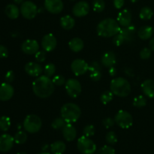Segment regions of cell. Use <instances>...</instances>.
Returning <instances> with one entry per match:
<instances>
[{
  "instance_id": "1",
  "label": "cell",
  "mask_w": 154,
  "mask_h": 154,
  "mask_svg": "<svg viewBox=\"0 0 154 154\" xmlns=\"http://www.w3.org/2000/svg\"><path fill=\"white\" fill-rule=\"evenodd\" d=\"M32 90L36 96L41 99H46L54 93V84L49 77L40 75L33 81Z\"/></svg>"
},
{
  "instance_id": "2",
  "label": "cell",
  "mask_w": 154,
  "mask_h": 154,
  "mask_svg": "<svg viewBox=\"0 0 154 154\" xmlns=\"http://www.w3.org/2000/svg\"><path fill=\"white\" fill-rule=\"evenodd\" d=\"M117 20L112 18H106L101 21L96 27L98 35L103 38L114 37L120 30Z\"/></svg>"
},
{
  "instance_id": "3",
  "label": "cell",
  "mask_w": 154,
  "mask_h": 154,
  "mask_svg": "<svg viewBox=\"0 0 154 154\" xmlns=\"http://www.w3.org/2000/svg\"><path fill=\"white\" fill-rule=\"evenodd\" d=\"M111 91L115 96L119 97H126L132 91L131 85L129 81L124 78H115L111 81L110 84Z\"/></svg>"
},
{
  "instance_id": "4",
  "label": "cell",
  "mask_w": 154,
  "mask_h": 154,
  "mask_svg": "<svg viewBox=\"0 0 154 154\" xmlns=\"http://www.w3.org/2000/svg\"><path fill=\"white\" fill-rule=\"evenodd\" d=\"M61 117L64 119L66 123H72L78 121L81 114V110L78 105L75 103H66L63 105L60 110Z\"/></svg>"
},
{
  "instance_id": "5",
  "label": "cell",
  "mask_w": 154,
  "mask_h": 154,
  "mask_svg": "<svg viewBox=\"0 0 154 154\" xmlns=\"http://www.w3.org/2000/svg\"><path fill=\"white\" fill-rule=\"evenodd\" d=\"M23 126L25 131L29 133H36L42 129V121L38 116L29 114L26 117Z\"/></svg>"
},
{
  "instance_id": "6",
  "label": "cell",
  "mask_w": 154,
  "mask_h": 154,
  "mask_svg": "<svg viewBox=\"0 0 154 154\" xmlns=\"http://www.w3.org/2000/svg\"><path fill=\"white\" fill-rule=\"evenodd\" d=\"M77 147L83 154H93L96 151V144L88 137L83 135L78 140Z\"/></svg>"
},
{
  "instance_id": "7",
  "label": "cell",
  "mask_w": 154,
  "mask_h": 154,
  "mask_svg": "<svg viewBox=\"0 0 154 154\" xmlns=\"http://www.w3.org/2000/svg\"><path fill=\"white\" fill-rule=\"evenodd\" d=\"M114 121L122 129H129L132 126L133 118L130 113L124 110H120L114 117Z\"/></svg>"
},
{
  "instance_id": "8",
  "label": "cell",
  "mask_w": 154,
  "mask_h": 154,
  "mask_svg": "<svg viewBox=\"0 0 154 154\" xmlns=\"http://www.w3.org/2000/svg\"><path fill=\"white\" fill-rule=\"evenodd\" d=\"M65 89L69 96L73 99L78 97L82 90L81 83L75 78H70L66 81L65 84Z\"/></svg>"
},
{
  "instance_id": "9",
  "label": "cell",
  "mask_w": 154,
  "mask_h": 154,
  "mask_svg": "<svg viewBox=\"0 0 154 154\" xmlns=\"http://www.w3.org/2000/svg\"><path fill=\"white\" fill-rule=\"evenodd\" d=\"M20 13L24 18L32 20L35 17L38 13L37 6L31 1H26L21 4Z\"/></svg>"
},
{
  "instance_id": "10",
  "label": "cell",
  "mask_w": 154,
  "mask_h": 154,
  "mask_svg": "<svg viewBox=\"0 0 154 154\" xmlns=\"http://www.w3.org/2000/svg\"><path fill=\"white\" fill-rule=\"evenodd\" d=\"M71 69L76 76H81L87 73L89 70V64L81 59L73 60L71 64Z\"/></svg>"
},
{
  "instance_id": "11",
  "label": "cell",
  "mask_w": 154,
  "mask_h": 154,
  "mask_svg": "<svg viewBox=\"0 0 154 154\" xmlns=\"http://www.w3.org/2000/svg\"><path fill=\"white\" fill-rule=\"evenodd\" d=\"M21 50L24 54L28 55L35 54L39 51V44L34 39H27L21 45Z\"/></svg>"
},
{
  "instance_id": "12",
  "label": "cell",
  "mask_w": 154,
  "mask_h": 154,
  "mask_svg": "<svg viewBox=\"0 0 154 154\" xmlns=\"http://www.w3.org/2000/svg\"><path fill=\"white\" fill-rule=\"evenodd\" d=\"M57 41L55 36L51 33L45 35L42 39V47L46 52H51L56 48Z\"/></svg>"
},
{
  "instance_id": "13",
  "label": "cell",
  "mask_w": 154,
  "mask_h": 154,
  "mask_svg": "<svg viewBox=\"0 0 154 154\" xmlns=\"http://www.w3.org/2000/svg\"><path fill=\"white\" fill-rule=\"evenodd\" d=\"M90 12V5L85 1L77 2L72 8V13L77 17H82L87 15Z\"/></svg>"
},
{
  "instance_id": "14",
  "label": "cell",
  "mask_w": 154,
  "mask_h": 154,
  "mask_svg": "<svg viewBox=\"0 0 154 154\" xmlns=\"http://www.w3.org/2000/svg\"><path fill=\"white\" fill-rule=\"evenodd\" d=\"M45 7L50 13L57 14L62 12L64 5L62 0H45Z\"/></svg>"
},
{
  "instance_id": "15",
  "label": "cell",
  "mask_w": 154,
  "mask_h": 154,
  "mask_svg": "<svg viewBox=\"0 0 154 154\" xmlns=\"http://www.w3.org/2000/svg\"><path fill=\"white\" fill-rule=\"evenodd\" d=\"M15 143L14 138L9 134H3L0 136V151L2 153L8 152Z\"/></svg>"
},
{
  "instance_id": "16",
  "label": "cell",
  "mask_w": 154,
  "mask_h": 154,
  "mask_svg": "<svg viewBox=\"0 0 154 154\" xmlns=\"http://www.w3.org/2000/svg\"><path fill=\"white\" fill-rule=\"evenodd\" d=\"M119 33L125 42H132L135 40L136 28L135 26L129 25L126 27H123V29H120Z\"/></svg>"
},
{
  "instance_id": "17",
  "label": "cell",
  "mask_w": 154,
  "mask_h": 154,
  "mask_svg": "<svg viewBox=\"0 0 154 154\" xmlns=\"http://www.w3.org/2000/svg\"><path fill=\"white\" fill-rule=\"evenodd\" d=\"M14 93V87L9 83H3L0 85V100L2 102L8 101Z\"/></svg>"
},
{
  "instance_id": "18",
  "label": "cell",
  "mask_w": 154,
  "mask_h": 154,
  "mask_svg": "<svg viewBox=\"0 0 154 154\" xmlns=\"http://www.w3.org/2000/svg\"><path fill=\"white\" fill-rule=\"evenodd\" d=\"M24 69H25L26 72L32 77H39L42 75V72H43V69H42L41 65L37 63H35V62L27 63L25 65Z\"/></svg>"
},
{
  "instance_id": "19",
  "label": "cell",
  "mask_w": 154,
  "mask_h": 154,
  "mask_svg": "<svg viewBox=\"0 0 154 154\" xmlns=\"http://www.w3.org/2000/svg\"><path fill=\"white\" fill-rule=\"evenodd\" d=\"M90 78L93 81H99L102 78V67L98 62H93L89 66Z\"/></svg>"
},
{
  "instance_id": "20",
  "label": "cell",
  "mask_w": 154,
  "mask_h": 154,
  "mask_svg": "<svg viewBox=\"0 0 154 154\" xmlns=\"http://www.w3.org/2000/svg\"><path fill=\"white\" fill-rule=\"evenodd\" d=\"M63 138L67 141H72L76 138L77 130L72 123H66L62 129Z\"/></svg>"
},
{
  "instance_id": "21",
  "label": "cell",
  "mask_w": 154,
  "mask_h": 154,
  "mask_svg": "<svg viewBox=\"0 0 154 154\" xmlns=\"http://www.w3.org/2000/svg\"><path fill=\"white\" fill-rule=\"evenodd\" d=\"M117 20L121 26H128L131 25V22H132V13L128 9H124L118 14Z\"/></svg>"
},
{
  "instance_id": "22",
  "label": "cell",
  "mask_w": 154,
  "mask_h": 154,
  "mask_svg": "<svg viewBox=\"0 0 154 154\" xmlns=\"http://www.w3.org/2000/svg\"><path fill=\"white\" fill-rule=\"evenodd\" d=\"M101 62L105 67L111 68L114 66V65L117 63L115 54L113 51H107L102 56Z\"/></svg>"
},
{
  "instance_id": "23",
  "label": "cell",
  "mask_w": 154,
  "mask_h": 154,
  "mask_svg": "<svg viewBox=\"0 0 154 154\" xmlns=\"http://www.w3.org/2000/svg\"><path fill=\"white\" fill-rule=\"evenodd\" d=\"M141 90L146 96L154 98V81L147 79L141 84Z\"/></svg>"
},
{
  "instance_id": "24",
  "label": "cell",
  "mask_w": 154,
  "mask_h": 154,
  "mask_svg": "<svg viewBox=\"0 0 154 154\" xmlns=\"http://www.w3.org/2000/svg\"><path fill=\"white\" fill-rule=\"evenodd\" d=\"M69 47L72 51L75 53H78L83 50L84 47V43L82 39L80 38H74L71 39L69 42Z\"/></svg>"
},
{
  "instance_id": "25",
  "label": "cell",
  "mask_w": 154,
  "mask_h": 154,
  "mask_svg": "<svg viewBox=\"0 0 154 154\" xmlns=\"http://www.w3.org/2000/svg\"><path fill=\"white\" fill-rule=\"evenodd\" d=\"M5 14L7 15L8 17L10 18V19L14 20L19 17L20 10L18 8L16 5L9 4L5 7Z\"/></svg>"
},
{
  "instance_id": "26",
  "label": "cell",
  "mask_w": 154,
  "mask_h": 154,
  "mask_svg": "<svg viewBox=\"0 0 154 154\" xmlns=\"http://www.w3.org/2000/svg\"><path fill=\"white\" fill-rule=\"evenodd\" d=\"M153 33V29L151 26H141L138 31V36L141 40H147L152 37Z\"/></svg>"
},
{
  "instance_id": "27",
  "label": "cell",
  "mask_w": 154,
  "mask_h": 154,
  "mask_svg": "<svg viewBox=\"0 0 154 154\" xmlns=\"http://www.w3.org/2000/svg\"><path fill=\"white\" fill-rule=\"evenodd\" d=\"M60 25L64 29L70 30L75 25V20L70 15H65L60 19Z\"/></svg>"
},
{
  "instance_id": "28",
  "label": "cell",
  "mask_w": 154,
  "mask_h": 154,
  "mask_svg": "<svg viewBox=\"0 0 154 154\" xmlns=\"http://www.w3.org/2000/svg\"><path fill=\"white\" fill-rule=\"evenodd\" d=\"M66 150V145L63 141H57L51 145V151L53 154H63Z\"/></svg>"
},
{
  "instance_id": "29",
  "label": "cell",
  "mask_w": 154,
  "mask_h": 154,
  "mask_svg": "<svg viewBox=\"0 0 154 154\" xmlns=\"http://www.w3.org/2000/svg\"><path fill=\"white\" fill-rule=\"evenodd\" d=\"M153 15V11L149 7H144L140 11L139 17L141 20H148L151 19Z\"/></svg>"
},
{
  "instance_id": "30",
  "label": "cell",
  "mask_w": 154,
  "mask_h": 154,
  "mask_svg": "<svg viewBox=\"0 0 154 154\" xmlns=\"http://www.w3.org/2000/svg\"><path fill=\"white\" fill-rule=\"evenodd\" d=\"M11 119L7 116H2L0 117V129L3 132H7L11 127Z\"/></svg>"
},
{
  "instance_id": "31",
  "label": "cell",
  "mask_w": 154,
  "mask_h": 154,
  "mask_svg": "<svg viewBox=\"0 0 154 154\" xmlns=\"http://www.w3.org/2000/svg\"><path fill=\"white\" fill-rule=\"evenodd\" d=\"M114 99V93L111 90H106L102 93L100 96V101L104 105H107Z\"/></svg>"
},
{
  "instance_id": "32",
  "label": "cell",
  "mask_w": 154,
  "mask_h": 154,
  "mask_svg": "<svg viewBox=\"0 0 154 154\" xmlns=\"http://www.w3.org/2000/svg\"><path fill=\"white\" fill-rule=\"evenodd\" d=\"M14 138V141L16 144H23L26 141L27 135L23 131H19L15 134Z\"/></svg>"
},
{
  "instance_id": "33",
  "label": "cell",
  "mask_w": 154,
  "mask_h": 154,
  "mask_svg": "<svg viewBox=\"0 0 154 154\" xmlns=\"http://www.w3.org/2000/svg\"><path fill=\"white\" fill-rule=\"evenodd\" d=\"M132 104L136 108H143V107H144L147 105V99H146V98L144 96L140 95V96H138L134 98Z\"/></svg>"
},
{
  "instance_id": "34",
  "label": "cell",
  "mask_w": 154,
  "mask_h": 154,
  "mask_svg": "<svg viewBox=\"0 0 154 154\" xmlns=\"http://www.w3.org/2000/svg\"><path fill=\"white\" fill-rule=\"evenodd\" d=\"M66 124V122L65 121L63 117H58L56 118L51 123V127L54 129H61L64 127Z\"/></svg>"
},
{
  "instance_id": "35",
  "label": "cell",
  "mask_w": 154,
  "mask_h": 154,
  "mask_svg": "<svg viewBox=\"0 0 154 154\" xmlns=\"http://www.w3.org/2000/svg\"><path fill=\"white\" fill-rule=\"evenodd\" d=\"M93 10L96 12L103 11L105 8V3L104 0H94L93 2Z\"/></svg>"
},
{
  "instance_id": "36",
  "label": "cell",
  "mask_w": 154,
  "mask_h": 154,
  "mask_svg": "<svg viewBox=\"0 0 154 154\" xmlns=\"http://www.w3.org/2000/svg\"><path fill=\"white\" fill-rule=\"evenodd\" d=\"M56 72V67L53 63H48L46 66H45V69H44V73H45V75L46 76L51 77L54 76V75Z\"/></svg>"
},
{
  "instance_id": "37",
  "label": "cell",
  "mask_w": 154,
  "mask_h": 154,
  "mask_svg": "<svg viewBox=\"0 0 154 154\" xmlns=\"http://www.w3.org/2000/svg\"><path fill=\"white\" fill-rule=\"evenodd\" d=\"M105 140L108 142V144H111V145H114V144H115L117 142V140L118 139H117V136L115 132L111 131V132L107 133Z\"/></svg>"
},
{
  "instance_id": "38",
  "label": "cell",
  "mask_w": 154,
  "mask_h": 154,
  "mask_svg": "<svg viewBox=\"0 0 154 154\" xmlns=\"http://www.w3.org/2000/svg\"><path fill=\"white\" fill-rule=\"evenodd\" d=\"M95 132L96 130H95V127L93 125H87L83 130L84 135L88 137V138L93 136L95 135Z\"/></svg>"
},
{
  "instance_id": "39",
  "label": "cell",
  "mask_w": 154,
  "mask_h": 154,
  "mask_svg": "<svg viewBox=\"0 0 154 154\" xmlns=\"http://www.w3.org/2000/svg\"><path fill=\"white\" fill-rule=\"evenodd\" d=\"M96 154H115V150L111 146L105 145L101 147Z\"/></svg>"
},
{
  "instance_id": "40",
  "label": "cell",
  "mask_w": 154,
  "mask_h": 154,
  "mask_svg": "<svg viewBox=\"0 0 154 154\" xmlns=\"http://www.w3.org/2000/svg\"><path fill=\"white\" fill-rule=\"evenodd\" d=\"M45 51H38L35 54V59L38 63H43L47 57V54Z\"/></svg>"
},
{
  "instance_id": "41",
  "label": "cell",
  "mask_w": 154,
  "mask_h": 154,
  "mask_svg": "<svg viewBox=\"0 0 154 154\" xmlns=\"http://www.w3.org/2000/svg\"><path fill=\"white\" fill-rule=\"evenodd\" d=\"M53 83L54 84V85H57V86H62L63 84H66V79H65L64 77L61 75H56L52 79Z\"/></svg>"
},
{
  "instance_id": "42",
  "label": "cell",
  "mask_w": 154,
  "mask_h": 154,
  "mask_svg": "<svg viewBox=\"0 0 154 154\" xmlns=\"http://www.w3.org/2000/svg\"><path fill=\"white\" fill-rule=\"evenodd\" d=\"M152 54V50L148 48H144L140 52V57L142 60H147L151 57Z\"/></svg>"
},
{
  "instance_id": "43",
  "label": "cell",
  "mask_w": 154,
  "mask_h": 154,
  "mask_svg": "<svg viewBox=\"0 0 154 154\" xmlns=\"http://www.w3.org/2000/svg\"><path fill=\"white\" fill-rule=\"evenodd\" d=\"M114 123H115L114 119L111 118V117H107V118L104 119L103 121H102V124L106 129H109V128L114 126Z\"/></svg>"
},
{
  "instance_id": "44",
  "label": "cell",
  "mask_w": 154,
  "mask_h": 154,
  "mask_svg": "<svg viewBox=\"0 0 154 154\" xmlns=\"http://www.w3.org/2000/svg\"><path fill=\"white\" fill-rule=\"evenodd\" d=\"M124 40L122 38V36L120 35V33H117L116 35L114 36V38H113V43L116 45V46H120V45H123L124 43Z\"/></svg>"
},
{
  "instance_id": "45",
  "label": "cell",
  "mask_w": 154,
  "mask_h": 154,
  "mask_svg": "<svg viewBox=\"0 0 154 154\" xmlns=\"http://www.w3.org/2000/svg\"><path fill=\"white\" fill-rule=\"evenodd\" d=\"M5 81L7 83H9V84H10V83L13 82V81L14 80V73L13 71H8V72L5 74Z\"/></svg>"
},
{
  "instance_id": "46",
  "label": "cell",
  "mask_w": 154,
  "mask_h": 154,
  "mask_svg": "<svg viewBox=\"0 0 154 154\" xmlns=\"http://www.w3.org/2000/svg\"><path fill=\"white\" fill-rule=\"evenodd\" d=\"M8 56V51L4 45H0V58L4 59Z\"/></svg>"
},
{
  "instance_id": "47",
  "label": "cell",
  "mask_w": 154,
  "mask_h": 154,
  "mask_svg": "<svg viewBox=\"0 0 154 154\" xmlns=\"http://www.w3.org/2000/svg\"><path fill=\"white\" fill-rule=\"evenodd\" d=\"M125 0H114V5L117 9H120L124 5Z\"/></svg>"
},
{
  "instance_id": "48",
  "label": "cell",
  "mask_w": 154,
  "mask_h": 154,
  "mask_svg": "<svg viewBox=\"0 0 154 154\" xmlns=\"http://www.w3.org/2000/svg\"><path fill=\"white\" fill-rule=\"evenodd\" d=\"M108 73H109L110 76L111 77H115L117 75V69L114 66L109 68V71H108Z\"/></svg>"
},
{
  "instance_id": "49",
  "label": "cell",
  "mask_w": 154,
  "mask_h": 154,
  "mask_svg": "<svg viewBox=\"0 0 154 154\" xmlns=\"http://www.w3.org/2000/svg\"><path fill=\"white\" fill-rule=\"evenodd\" d=\"M149 45H150V49H151L153 51H154V37H153L151 39H150V42H149Z\"/></svg>"
},
{
  "instance_id": "50",
  "label": "cell",
  "mask_w": 154,
  "mask_h": 154,
  "mask_svg": "<svg viewBox=\"0 0 154 154\" xmlns=\"http://www.w3.org/2000/svg\"><path fill=\"white\" fill-rule=\"evenodd\" d=\"M16 4H22L23 2V0H13Z\"/></svg>"
},
{
  "instance_id": "51",
  "label": "cell",
  "mask_w": 154,
  "mask_h": 154,
  "mask_svg": "<svg viewBox=\"0 0 154 154\" xmlns=\"http://www.w3.org/2000/svg\"><path fill=\"white\" fill-rule=\"evenodd\" d=\"M47 148H48V144H46V145H45V147H43V150H47Z\"/></svg>"
},
{
  "instance_id": "52",
  "label": "cell",
  "mask_w": 154,
  "mask_h": 154,
  "mask_svg": "<svg viewBox=\"0 0 154 154\" xmlns=\"http://www.w3.org/2000/svg\"><path fill=\"white\" fill-rule=\"evenodd\" d=\"M38 154H51L50 153H48V152H43V153H40Z\"/></svg>"
},
{
  "instance_id": "53",
  "label": "cell",
  "mask_w": 154,
  "mask_h": 154,
  "mask_svg": "<svg viewBox=\"0 0 154 154\" xmlns=\"http://www.w3.org/2000/svg\"><path fill=\"white\" fill-rule=\"evenodd\" d=\"M131 2H138V0H130Z\"/></svg>"
},
{
  "instance_id": "54",
  "label": "cell",
  "mask_w": 154,
  "mask_h": 154,
  "mask_svg": "<svg viewBox=\"0 0 154 154\" xmlns=\"http://www.w3.org/2000/svg\"><path fill=\"white\" fill-rule=\"evenodd\" d=\"M17 154H27L26 153H25V152H20V153H17Z\"/></svg>"
},
{
  "instance_id": "55",
  "label": "cell",
  "mask_w": 154,
  "mask_h": 154,
  "mask_svg": "<svg viewBox=\"0 0 154 154\" xmlns=\"http://www.w3.org/2000/svg\"><path fill=\"white\" fill-rule=\"evenodd\" d=\"M71 1H75V0H71Z\"/></svg>"
}]
</instances>
